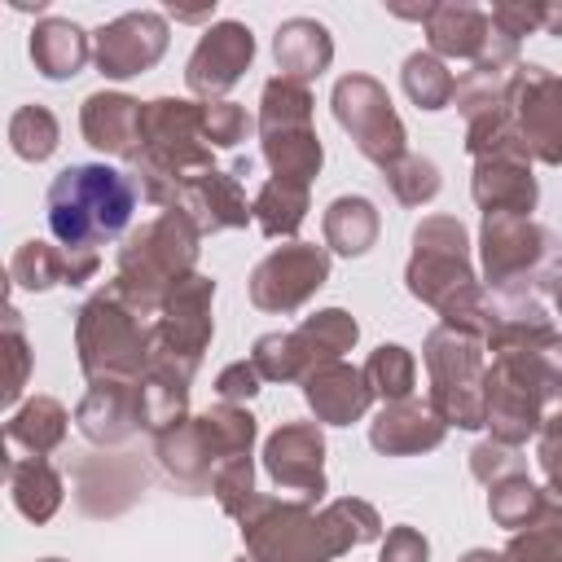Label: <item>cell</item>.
<instances>
[{"instance_id":"obj_1","label":"cell","mask_w":562,"mask_h":562,"mask_svg":"<svg viewBox=\"0 0 562 562\" xmlns=\"http://www.w3.org/2000/svg\"><path fill=\"white\" fill-rule=\"evenodd\" d=\"M132 211H136L132 180L105 162L61 167L48 184V228L61 246L110 241L127 228Z\"/></svg>"}]
</instances>
